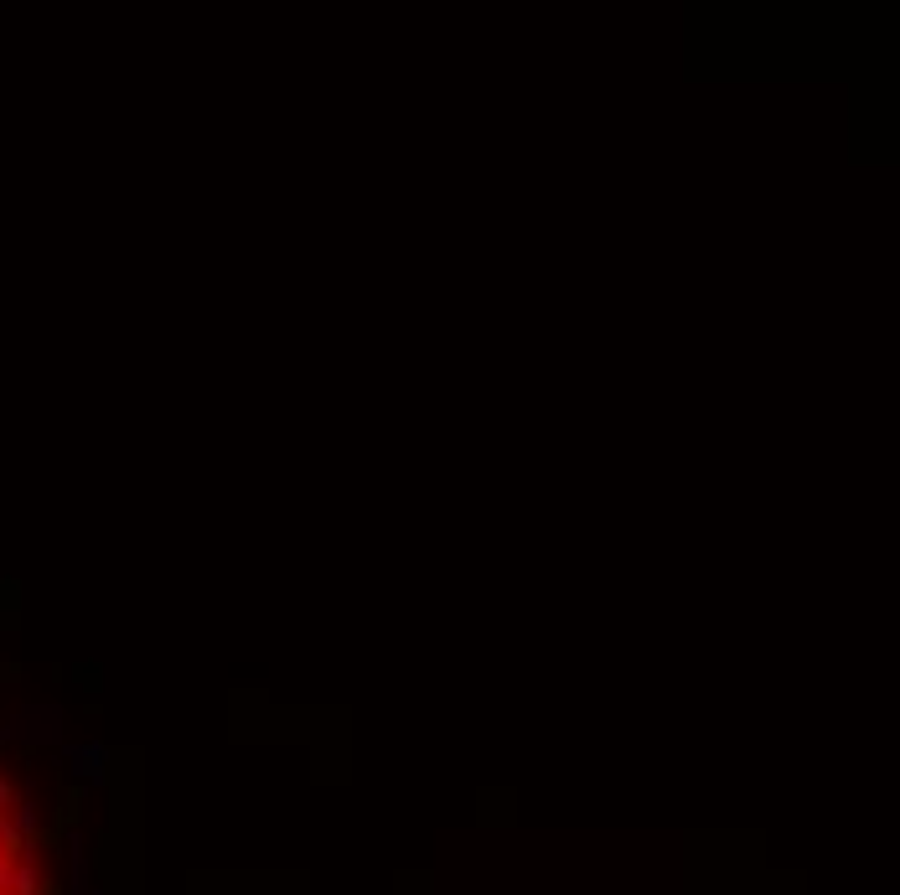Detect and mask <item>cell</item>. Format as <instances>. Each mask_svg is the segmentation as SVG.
<instances>
[{
  "instance_id": "1",
  "label": "cell",
  "mask_w": 900,
  "mask_h": 895,
  "mask_svg": "<svg viewBox=\"0 0 900 895\" xmlns=\"http://www.w3.org/2000/svg\"><path fill=\"white\" fill-rule=\"evenodd\" d=\"M11 828H16V833H21V839H26V833H32V828H37V813H32V808H16V823H11Z\"/></svg>"
},
{
  "instance_id": "2",
  "label": "cell",
  "mask_w": 900,
  "mask_h": 895,
  "mask_svg": "<svg viewBox=\"0 0 900 895\" xmlns=\"http://www.w3.org/2000/svg\"><path fill=\"white\" fill-rule=\"evenodd\" d=\"M0 808H11V782L0 777Z\"/></svg>"
}]
</instances>
